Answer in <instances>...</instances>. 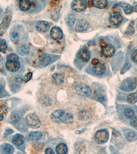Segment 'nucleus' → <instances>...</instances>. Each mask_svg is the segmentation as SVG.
Here are the masks:
<instances>
[{"label": "nucleus", "instance_id": "f257e3e1", "mask_svg": "<svg viewBox=\"0 0 137 154\" xmlns=\"http://www.w3.org/2000/svg\"><path fill=\"white\" fill-rule=\"evenodd\" d=\"M51 119L53 122L56 123L71 124L73 121L71 114L63 110H55L51 115Z\"/></svg>", "mask_w": 137, "mask_h": 154}, {"label": "nucleus", "instance_id": "f03ea898", "mask_svg": "<svg viewBox=\"0 0 137 154\" xmlns=\"http://www.w3.org/2000/svg\"><path fill=\"white\" fill-rule=\"evenodd\" d=\"M12 19V11L9 8L6 9L5 17L0 24V36H2L8 28Z\"/></svg>", "mask_w": 137, "mask_h": 154}, {"label": "nucleus", "instance_id": "7ed1b4c3", "mask_svg": "<svg viewBox=\"0 0 137 154\" xmlns=\"http://www.w3.org/2000/svg\"><path fill=\"white\" fill-rule=\"evenodd\" d=\"M26 121L27 125L32 128H39L41 125L39 117L34 113L28 114L26 117Z\"/></svg>", "mask_w": 137, "mask_h": 154}, {"label": "nucleus", "instance_id": "20e7f679", "mask_svg": "<svg viewBox=\"0 0 137 154\" xmlns=\"http://www.w3.org/2000/svg\"><path fill=\"white\" fill-rule=\"evenodd\" d=\"M115 48L111 44L104 43L101 45V54L105 58H111L115 54Z\"/></svg>", "mask_w": 137, "mask_h": 154}, {"label": "nucleus", "instance_id": "39448f33", "mask_svg": "<svg viewBox=\"0 0 137 154\" xmlns=\"http://www.w3.org/2000/svg\"><path fill=\"white\" fill-rule=\"evenodd\" d=\"M109 133L106 130H100L98 131L95 135V140L98 144L106 143L108 140Z\"/></svg>", "mask_w": 137, "mask_h": 154}, {"label": "nucleus", "instance_id": "423d86ee", "mask_svg": "<svg viewBox=\"0 0 137 154\" xmlns=\"http://www.w3.org/2000/svg\"><path fill=\"white\" fill-rule=\"evenodd\" d=\"M87 2L84 0H75L71 3V8L76 12H83L87 8Z\"/></svg>", "mask_w": 137, "mask_h": 154}, {"label": "nucleus", "instance_id": "0eeeda50", "mask_svg": "<svg viewBox=\"0 0 137 154\" xmlns=\"http://www.w3.org/2000/svg\"><path fill=\"white\" fill-rule=\"evenodd\" d=\"M136 86V82L132 78L126 79L122 82L120 86V88L121 90L125 91H131L135 89Z\"/></svg>", "mask_w": 137, "mask_h": 154}, {"label": "nucleus", "instance_id": "6e6552de", "mask_svg": "<svg viewBox=\"0 0 137 154\" xmlns=\"http://www.w3.org/2000/svg\"><path fill=\"white\" fill-rule=\"evenodd\" d=\"M76 93L78 95L88 97L91 94V88L85 84H80L76 87Z\"/></svg>", "mask_w": 137, "mask_h": 154}, {"label": "nucleus", "instance_id": "1a4fd4ad", "mask_svg": "<svg viewBox=\"0 0 137 154\" xmlns=\"http://www.w3.org/2000/svg\"><path fill=\"white\" fill-rule=\"evenodd\" d=\"M123 21V18L119 12H114L109 17V21L114 26H119Z\"/></svg>", "mask_w": 137, "mask_h": 154}, {"label": "nucleus", "instance_id": "9d476101", "mask_svg": "<svg viewBox=\"0 0 137 154\" xmlns=\"http://www.w3.org/2000/svg\"><path fill=\"white\" fill-rule=\"evenodd\" d=\"M90 24L87 20L84 19H79L75 27V30L78 32H82L87 30L89 28Z\"/></svg>", "mask_w": 137, "mask_h": 154}, {"label": "nucleus", "instance_id": "9b49d317", "mask_svg": "<svg viewBox=\"0 0 137 154\" xmlns=\"http://www.w3.org/2000/svg\"><path fill=\"white\" fill-rule=\"evenodd\" d=\"M50 36L51 38L55 40V41H59V40H61L63 38V32L62 31V29L58 28V27L54 26L51 29Z\"/></svg>", "mask_w": 137, "mask_h": 154}, {"label": "nucleus", "instance_id": "f8f14e48", "mask_svg": "<svg viewBox=\"0 0 137 154\" xmlns=\"http://www.w3.org/2000/svg\"><path fill=\"white\" fill-rule=\"evenodd\" d=\"M6 67L9 71L16 72L20 69L19 61L7 60L6 63Z\"/></svg>", "mask_w": 137, "mask_h": 154}, {"label": "nucleus", "instance_id": "ddd939ff", "mask_svg": "<svg viewBox=\"0 0 137 154\" xmlns=\"http://www.w3.org/2000/svg\"><path fill=\"white\" fill-rule=\"evenodd\" d=\"M64 75L62 73H54L51 77V81L54 84L57 86H61L64 83Z\"/></svg>", "mask_w": 137, "mask_h": 154}, {"label": "nucleus", "instance_id": "4468645a", "mask_svg": "<svg viewBox=\"0 0 137 154\" xmlns=\"http://www.w3.org/2000/svg\"><path fill=\"white\" fill-rule=\"evenodd\" d=\"M78 58L82 62L87 63V62L89 61V60H90L91 58L90 52H89L88 49L86 48L82 49L78 53Z\"/></svg>", "mask_w": 137, "mask_h": 154}, {"label": "nucleus", "instance_id": "2eb2a0df", "mask_svg": "<svg viewBox=\"0 0 137 154\" xmlns=\"http://www.w3.org/2000/svg\"><path fill=\"white\" fill-rule=\"evenodd\" d=\"M49 28V24L45 21H40L36 24V29L40 32H46Z\"/></svg>", "mask_w": 137, "mask_h": 154}, {"label": "nucleus", "instance_id": "dca6fc26", "mask_svg": "<svg viewBox=\"0 0 137 154\" xmlns=\"http://www.w3.org/2000/svg\"><path fill=\"white\" fill-rule=\"evenodd\" d=\"M93 71L96 75H101L106 72V66L103 63H99L98 64L93 66Z\"/></svg>", "mask_w": 137, "mask_h": 154}, {"label": "nucleus", "instance_id": "f3484780", "mask_svg": "<svg viewBox=\"0 0 137 154\" xmlns=\"http://www.w3.org/2000/svg\"><path fill=\"white\" fill-rule=\"evenodd\" d=\"M124 135L129 142H133L137 140V133L132 130H126L124 131Z\"/></svg>", "mask_w": 137, "mask_h": 154}, {"label": "nucleus", "instance_id": "a211bd4d", "mask_svg": "<svg viewBox=\"0 0 137 154\" xmlns=\"http://www.w3.org/2000/svg\"><path fill=\"white\" fill-rule=\"evenodd\" d=\"M117 6H121L122 8H123L124 12L126 14H129L134 11V7L132 6L128 3H125V2H121L117 4H115L114 7H116Z\"/></svg>", "mask_w": 137, "mask_h": 154}, {"label": "nucleus", "instance_id": "6ab92c4d", "mask_svg": "<svg viewBox=\"0 0 137 154\" xmlns=\"http://www.w3.org/2000/svg\"><path fill=\"white\" fill-rule=\"evenodd\" d=\"M19 6L22 11H27L31 8L32 2L28 0H21L19 2Z\"/></svg>", "mask_w": 137, "mask_h": 154}, {"label": "nucleus", "instance_id": "aec40b11", "mask_svg": "<svg viewBox=\"0 0 137 154\" xmlns=\"http://www.w3.org/2000/svg\"><path fill=\"white\" fill-rule=\"evenodd\" d=\"M51 59L47 54H43L39 56V63L42 66H47L51 63Z\"/></svg>", "mask_w": 137, "mask_h": 154}, {"label": "nucleus", "instance_id": "412c9836", "mask_svg": "<svg viewBox=\"0 0 137 154\" xmlns=\"http://www.w3.org/2000/svg\"><path fill=\"white\" fill-rule=\"evenodd\" d=\"M12 143L17 146H21L24 143L23 136L21 134H17L12 138Z\"/></svg>", "mask_w": 137, "mask_h": 154}, {"label": "nucleus", "instance_id": "4be33fe9", "mask_svg": "<svg viewBox=\"0 0 137 154\" xmlns=\"http://www.w3.org/2000/svg\"><path fill=\"white\" fill-rule=\"evenodd\" d=\"M93 6L100 9L106 8L108 5V1H106V0H95V1H93Z\"/></svg>", "mask_w": 137, "mask_h": 154}, {"label": "nucleus", "instance_id": "5701e85b", "mask_svg": "<svg viewBox=\"0 0 137 154\" xmlns=\"http://www.w3.org/2000/svg\"><path fill=\"white\" fill-rule=\"evenodd\" d=\"M56 151L57 154H67L68 152V148L64 143H60L56 146Z\"/></svg>", "mask_w": 137, "mask_h": 154}, {"label": "nucleus", "instance_id": "b1692460", "mask_svg": "<svg viewBox=\"0 0 137 154\" xmlns=\"http://www.w3.org/2000/svg\"><path fill=\"white\" fill-rule=\"evenodd\" d=\"M41 138H42V133L41 131H32L28 136L29 140L31 141L39 140Z\"/></svg>", "mask_w": 137, "mask_h": 154}, {"label": "nucleus", "instance_id": "393cba45", "mask_svg": "<svg viewBox=\"0 0 137 154\" xmlns=\"http://www.w3.org/2000/svg\"><path fill=\"white\" fill-rule=\"evenodd\" d=\"M2 149L4 154H12L14 151V147L10 144H5Z\"/></svg>", "mask_w": 137, "mask_h": 154}, {"label": "nucleus", "instance_id": "a878e982", "mask_svg": "<svg viewBox=\"0 0 137 154\" xmlns=\"http://www.w3.org/2000/svg\"><path fill=\"white\" fill-rule=\"evenodd\" d=\"M127 101H128V103L131 104L135 103L137 101V94L136 93L129 94L127 96Z\"/></svg>", "mask_w": 137, "mask_h": 154}, {"label": "nucleus", "instance_id": "bb28decb", "mask_svg": "<svg viewBox=\"0 0 137 154\" xmlns=\"http://www.w3.org/2000/svg\"><path fill=\"white\" fill-rule=\"evenodd\" d=\"M123 113L127 119H132L134 116V111L132 108H126Z\"/></svg>", "mask_w": 137, "mask_h": 154}, {"label": "nucleus", "instance_id": "cd10ccee", "mask_svg": "<svg viewBox=\"0 0 137 154\" xmlns=\"http://www.w3.org/2000/svg\"><path fill=\"white\" fill-rule=\"evenodd\" d=\"M75 21H76V17L73 15V14H70L67 16L66 19V22L67 24L69 26H72L74 24Z\"/></svg>", "mask_w": 137, "mask_h": 154}, {"label": "nucleus", "instance_id": "c85d7f7f", "mask_svg": "<svg viewBox=\"0 0 137 154\" xmlns=\"http://www.w3.org/2000/svg\"><path fill=\"white\" fill-rule=\"evenodd\" d=\"M78 117L81 120H86L89 117V113L88 111L86 110H81L78 113Z\"/></svg>", "mask_w": 137, "mask_h": 154}, {"label": "nucleus", "instance_id": "c756f323", "mask_svg": "<svg viewBox=\"0 0 137 154\" xmlns=\"http://www.w3.org/2000/svg\"><path fill=\"white\" fill-rule=\"evenodd\" d=\"M11 38L13 42H17L19 40L20 34L18 32L13 31L11 33Z\"/></svg>", "mask_w": 137, "mask_h": 154}, {"label": "nucleus", "instance_id": "7c9ffc66", "mask_svg": "<svg viewBox=\"0 0 137 154\" xmlns=\"http://www.w3.org/2000/svg\"><path fill=\"white\" fill-rule=\"evenodd\" d=\"M19 52L21 54H27L30 52V48L27 45H22L19 48Z\"/></svg>", "mask_w": 137, "mask_h": 154}, {"label": "nucleus", "instance_id": "2f4dec72", "mask_svg": "<svg viewBox=\"0 0 137 154\" xmlns=\"http://www.w3.org/2000/svg\"><path fill=\"white\" fill-rule=\"evenodd\" d=\"M11 120L12 123L15 124V123H17L19 122L20 120H21V117H20V116L18 115V114L14 113L12 115L11 117Z\"/></svg>", "mask_w": 137, "mask_h": 154}, {"label": "nucleus", "instance_id": "473e14b6", "mask_svg": "<svg viewBox=\"0 0 137 154\" xmlns=\"http://www.w3.org/2000/svg\"><path fill=\"white\" fill-rule=\"evenodd\" d=\"M7 43L4 40H0V52H4L7 49Z\"/></svg>", "mask_w": 137, "mask_h": 154}, {"label": "nucleus", "instance_id": "72a5a7b5", "mask_svg": "<svg viewBox=\"0 0 137 154\" xmlns=\"http://www.w3.org/2000/svg\"><path fill=\"white\" fill-rule=\"evenodd\" d=\"M131 64L129 63H126L125 64H124L123 67H122L121 70V74H124L126 71H128L129 69L131 68Z\"/></svg>", "mask_w": 137, "mask_h": 154}, {"label": "nucleus", "instance_id": "f704fd0d", "mask_svg": "<svg viewBox=\"0 0 137 154\" xmlns=\"http://www.w3.org/2000/svg\"><path fill=\"white\" fill-rule=\"evenodd\" d=\"M7 60L19 61V57L15 54H11L7 56Z\"/></svg>", "mask_w": 137, "mask_h": 154}, {"label": "nucleus", "instance_id": "c9c22d12", "mask_svg": "<svg viewBox=\"0 0 137 154\" xmlns=\"http://www.w3.org/2000/svg\"><path fill=\"white\" fill-rule=\"evenodd\" d=\"M32 78V72H29V73H27L26 75L23 77V81L24 83H27V82H29Z\"/></svg>", "mask_w": 137, "mask_h": 154}, {"label": "nucleus", "instance_id": "e433bc0d", "mask_svg": "<svg viewBox=\"0 0 137 154\" xmlns=\"http://www.w3.org/2000/svg\"><path fill=\"white\" fill-rule=\"evenodd\" d=\"M130 125L134 128H137V117L134 116L133 118L131 119L130 120Z\"/></svg>", "mask_w": 137, "mask_h": 154}, {"label": "nucleus", "instance_id": "4c0bfd02", "mask_svg": "<svg viewBox=\"0 0 137 154\" xmlns=\"http://www.w3.org/2000/svg\"><path fill=\"white\" fill-rule=\"evenodd\" d=\"M131 58H132V60L134 61V63H137V49L134 51L132 53V54Z\"/></svg>", "mask_w": 137, "mask_h": 154}, {"label": "nucleus", "instance_id": "58836bf2", "mask_svg": "<svg viewBox=\"0 0 137 154\" xmlns=\"http://www.w3.org/2000/svg\"><path fill=\"white\" fill-rule=\"evenodd\" d=\"M45 154H55V153L51 148L47 147L45 149Z\"/></svg>", "mask_w": 137, "mask_h": 154}, {"label": "nucleus", "instance_id": "ea45409f", "mask_svg": "<svg viewBox=\"0 0 137 154\" xmlns=\"http://www.w3.org/2000/svg\"><path fill=\"white\" fill-rule=\"evenodd\" d=\"M99 63V60L97 58H94L93 59V60H92V64H93V65H96V64H98Z\"/></svg>", "mask_w": 137, "mask_h": 154}, {"label": "nucleus", "instance_id": "a19ab883", "mask_svg": "<svg viewBox=\"0 0 137 154\" xmlns=\"http://www.w3.org/2000/svg\"><path fill=\"white\" fill-rule=\"evenodd\" d=\"M4 92V87H3V86L2 85V84H0V97L2 96V95L3 94Z\"/></svg>", "mask_w": 137, "mask_h": 154}, {"label": "nucleus", "instance_id": "79ce46f5", "mask_svg": "<svg viewBox=\"0 0 137 154\" xmlns=\"http://www.w3.org/2000/svg\"><path fill=\"white\" fill-rule=\"evenodd\" d=\"M89 6V7H92L93 6V1H89V2H87V6Z\"/></svg>", "mask_w": 137, "mask_h": 154}, {"label": "nucleus", "instance_id": "37998d69", "mask_svg": "<svg viewBox=\"0 0 137 154\" xmlns=\"http://www.w3.org/2000/svg\"><path fill=\"white\" fill-rule=\"evenodd\" d=\"M134 4L136 5V6H134V11H135L136 12H137V4H136V3H135Z\"/></svg>", "mask_w": 137, "mask_h": 154}, {"label": "nucleus", "instance_id": "c03bdc74", "mask_svg": "<svg viewBox=\"0 0 137 154\" xmlns=\"http://www.w3.org/2000/svg\"><path fill=\"white\" fill-rule=\"evenodd\" d=\"M4 119V116L2 115H0V121H2Z\"/></svg>", "mask_w": 137, "mask_h": 154}, {"label": "nucleus", "instance_id": "a18cd8bd", "mask_svg": "<svg viewBox=\"0 0 137 154\" xmlns=\"http://www.w3.org/2000/svg\"><path fill=\"white\" fill-rule=\"evenodd\" d=\"M2 60V57L1 55H0V63H1Z\"/></svg>", "mask_w": 137, "mask_h": 154}]
</instances>
